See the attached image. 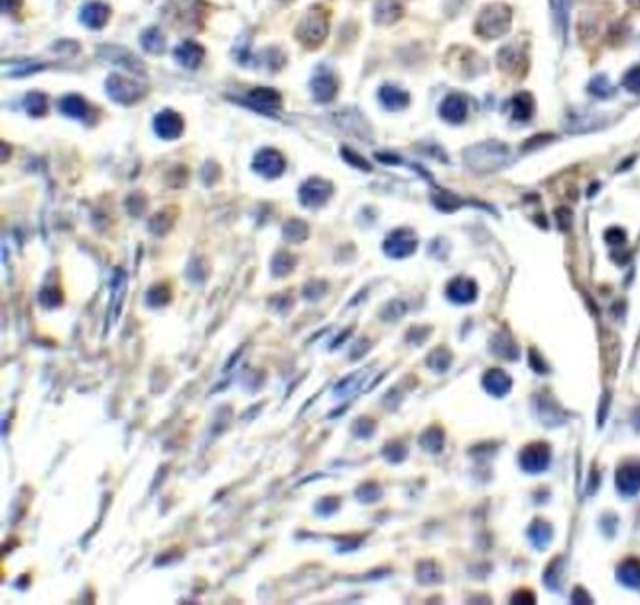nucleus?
I'll return each mask as SVG.
<instances>
[{"mask_svg": "<svg viewBox=\"0 0 640 605\" xmlns=\"http://www.w3.org/2000/svg\"><path fill=\"white\" fill-rule=\"evenodd\" d=\"M329 32V14L323 6H313L298 24L295 38L308 49H318L325 41Z\"/></svg>", "mask_w": 640, "mask_h": 605, "instance_id": "nucleus-1", "label": "nucleus"}, {"mask_svg": "<svg viewBox=\"0 0 640 605\" xmlns=\"http://www.w3.org/2000/svg\"><path fill=\"white\" fill-rule=\"evenodd\" d=\"M510 22H512V12L509 6L502 2H494L483 9V12L479 14L475 32L484 40H494V38L509 32Z\"/></svg>", "mask_w": 640, "mask_h": 605, "instance_id": "nucleus-2", "label": "nucleus"}, {"mask_svg": "<svg viewBox=\"0 0 640 605\" xmlns=\"http://www.w3.org/2000/svg\"><path fill=\"white\" fill-rule=\"evenodd\" d=\"M105 89H107L108 97L113 99L115 103H121V105H134L136 101L146 95L148 87L144 83H140L138 79H131V77H124V75H108L107 83H105Z\"/></svg>", "mask_w": 640, "mask_h": 605, "instance_id": "nucleus-3", "label": "nucleus"}, {"mask_svg": "<svg viewBox=\"0 0 640 605\" xmlns=\"http://www.w3.org/2000/svg\"><path fill=\"white\" fill-rule=\"evenodd\" d=\"M246 105L250 109H255L258 113H266V115H272L276 113L282 105V97L276 89H270V87H256L248 95H246Z\"/></svg>", "mask_w": 640, "mask_h": 605, "instance_id": "nucleus-4", "label": "nucleus"}, {"mask_svg": "<svg viewBox=\"0 0 640 605\" xmlns=\"http://www.w3.org/2000/svg\"><path fill=\"white\" fill-rule=\"evenodd\" d=\"M183 116L176 113L172 109H166L162 113H158L154 119V131L160 139L164 140H176L183 134Z\"/></svg>", "mask_w": 640, "mask_h": 605, "instance_id": "nucleus-5", "label": "nucleus"}, {"mask_svg": "<svg viewBox=\"0 0 640 605\" xmlns=\"http://www.w3.org/2000/svg\"><path fill=\"white\" fill-rule=\"evenodd\" d=\"M253 168L256 172L263 174L266 178H278L280 174L286 170V160L284 156L280 154L278 150L274 148H264L256 154L255 162H253Z\"/></svg>", "mask_w": 640, "mask_h": 605, "instance_id": "nucleus-6", "label": "nucleus"}, {"mask_svg": "<svg viewBox=\"0 0 640 605\" xmlns=\"http://www.w3.org/2000/svg\"><path fill=\"white\" fill-rule=\"evenodd\" d=\"M548 464H550V448L546 444H530L520 454V466L524 471H530V474L544 471Z\"/></svg>", "mask_w": 640, "mask_h": 605, "instance_id": "nucleus-7", "label": "nucleus"}, {"mask_svg": "<svg viewBox=\"0 0 640 605\" xmlns=\"http://www.w3.org/2000/svg\"><path fill=\"white\" fill-rule=\"evenodd\" d=\"M469 113V101L467 97H463L461 93H452L447 97L443 99L442 106H440V115L443 116V121L452 124H461L465 119H467Z\"/></svg>", "mask_w": 640, "mask_h": 605, "instance_id": "nucleus-8", "label": "nucleus"}, {"mask_svg": "<svg viewBox=\"0 0 640 605\" xmlns=\"http://www.w3.org/2000/svg\"><path fill=\"white\" fill-rule=\"evenodd\" d=\"M331 196V184L320 178H312L308 180L300 189V201L310 207H318L323 205Z\"/></svg>", "mask_w": 640, "mask_h": 605, "instance_id": "nucleus-9", "label": "nucleus"}, {"mask_svg": "<svg viewBox=\"0 0 640 605\" xmlns=\"http://www.w3.org/2000/svg\"><path fill=\"white\" fill-rule=\"evenodd\" d=\"M312 93H313V99L315 101H320V103H329V101H333L337 95V91H339V81H337V77L333 74H329V71H320V74L315 75L312 79Z\"/></svg>", "mask_w": 640, "mask_h": 605, "instance_id": "nucleus-10", "label": "nucleus"}, {"mask_svg": "<svg viewBox=\"0 0 640 605\" xmlns=\"http://www.w3.org/2000/svg\"><path fill=\"white\" fill-rule=\"evenodd\" d=\"M79 18H81L83 26H87L91 30H101L108 22V18H111V9H108L105 2L93 0V2L83 6Z\"/></svg>", "mask_w": 640, "mask_h": 605, "instance_id": "nucleus-11", "label": "nucleus"}, {"mask_svg": "<svg viewBox=\"0 0 640 605\" xmlns=\"http://www.w3.org/2000/svg\"><path fill=\"white\" fill-rule=\"evenodd\" d=\"M416 245H418V241L414 237V233H410L408 229H398L386 239L385 249L386 253L392 256H406V254L414 253Z\"/></svg>", "mask_w": 640, "mask_h": 605, "instance_id": "nucleus-12", "label": "nucleus"}, {"mask_svg": "<svg viewBox=\"0 0 640 605\" xmlns=\"http://www.w3.org/2000/svg\"><path fill=\"white\" fill-rule=\"evenodd\" d=\"M173 56L178 59V64H181L183 67H188V69H197V67L201 66V61H203L205 49L201 48L199 44H195V41H183V44H180V46L176 48Z\"/></svg>", "mask_w": 640, "mask_h": 605, "instance_id": "nucleus-13", "label": "nucleus"}, {"mask_svg": "<svg viewBox=\"0 0 640 605\" xmlns=\"http://www.w3.org/2000/svg\"><path fill=\"white\" fill-rule=\"evenodd\" d=\"M616 487L624 495H634L640 489V464H624L616 471Z\"/></svg>", "mask_w": 640, "mask_h": 605, "instance_id": "nucleus-14", "label": "nucleus"}, {"mask_svg": "<svg viewBox=\"0 0 640 605\" xmlns=\"http://www.w3.org/2000/svg\"><path fill=\"white\" fill-rule=\"evenodd\" d=\"M59 111L66 116L77 119V121H89L91 105L81 95H67L59 101Z\"/></svg>", "mask_w": 640, "mask_h": 605, "instance_id": "nucleus-15", "label": "nucleus"}, {"mask_svg": "<svg viewBox=\"0 0 640 605\" xmlns=\"http://www.w3.org/2000/svg\"><path fill=\"white\" fill-rule=\"evenodd\" d=\"M404 14L402 4L398 0H378L375 6V20L378 24H394Z\"/></svg>", "mask_w": 640, "mask_h": 605, "instance_id": "nucleus-16", "label": "nucleus"}, {"mask_svg": "<svg viewBox=\"0 0 640 605\" xmlns=\"http://www.w3.org/2000/svg\"><path fill=\"white\" fill-rule=\"evenodd\" d=\"M378 99L380 103L388 109V111H400L404 106H408L410 103V97L406 91H400L394 85H385L382 89L378 91Z\"/></svg>", "mask_w": 640, "mask_h": 605, "instance_id": "nucleus-17", "label": "nucleus"}, {"mask_svg": "<svg viewBox=\"0 0 640 605\" xmlns=\"http://www.w3.org/2000/svg\"><path fill=\"white\" fill-rule=\"evenodd\" d=\"M483 386L489 391V393L494 394V396H504V394L510 391L512 383H510V376L507 375L504 371H501V369H491V371L484 375Z\"/></svg>", "mask_w": 640, "mask_h": 605, "instance_id": "nucleus-18", "label": "nucleus"}, {"mask_svg": "<svg viewBox=\"0 0 640 605\" xmlns=\"http://www.w3.org/2000/svg\"><path fill=\"white\" fill-rule=\"evenodd\" d=\"M447 296L455 302H471L477 296V288L471 280H455L447 288Z\"/></svg>", "mask_w": 640, "mask_h": 605, "instance_id": "nucleus-19", "label": "nucleus"}, {"mask_svg": "<svg viewBox=\"0 0 640 605\" xmlns=\"http://www.w3.org/2000/svg\"><path fill=\"white\" fill-rule=\"evenodd\" d=\"M534 113V99L530 93H520L512 99V115L518 121H528Z\"/></svg>", "mask_w": 640, "mask_h": 605, "instance_id": "nucleus-20", "label": "nucleus"}, {"mask_svg": "<svg viewBox=\"0 0 640 605\" xmlns=\"http://www.w3.org/2000/svg\"><path fill=\"white\" fill-rule=\"evenodd\" d=\"M140 44H142V48L150 51V54H162L164 51V36L162 32L158 30V28H148L146 32L142 34V38H140Z\"/></svg>", "mask_w": 640, "mask_h": 605, "instance_id": "nucleus-21", "label": "nucleus"}, {"mask_svg": "<svg viewBox=\"0 0 640 605\" xmlns=\"http://www.w3.org/2000/svg\"><path fill=\"white\" fill-rule=\"evenodd\" d=\"M499 61H501V69L509 71V74H518V64L520 61L526 64V59L520 58V54H518V49L514 46H507L504 49H501Z\"/></svg>", "mask_w": 640, "mask_h": 605, "instance_id": "nucleus-22", "label": "nucleus"}, {"mask_svg": "<svg viewBox=\"0 0 640 605\" xmlns=\"http://www.w3.org/2000/svg\"><path fill=\"white\" fill-rule=\"evenodd\" d=\"M619 578L631 588H640V562L639 560H629L621 566Z\"/></svg>", "mask_w": 640, "mask_h": 605, "instance_id": "nucleus-23", "label": "nucleus"}, {"mask_svg": "<svg viewBox=\"0 0 640 605\" xmlns=\"http://www.w3.org/2000/svg\"><path fill=\"white\" fill-rule=\"evenodd\" d=\"M24 109L28 111V115L32 116H41L46 115L48 111V99L41 93H28L24 97Z\"/></svg>", "mask_w": 640, "mask_h": 605, "instance_id": "nucleus-24", "label": "nucleus"}, {"mask_svg": "<svg viewBox=\"0 0 640 605\" xmlns=\"http://www.w3.org/2000/svg\"><path fill=\"white\" fill-rule=\"evenodd\" d=\"M530 534H532V542L538 548H544L552 539V529L550 524L542 523V521H536V523L530 526Z\"/></svg>", "mask_w": 640, "mask_h": 605, "instance_id": "nucleus-25", "label": "nucleus"}, {"mask_svg": "<svg viewBox=\"0 0 640 605\" xmlns=\"http://www.w3.org/2000/svg\"><path fill=\"white\" fill-rule=\"evenodd\" d=\"M284 235H286V239H290V241H302V239H305V235H308V227H305L300 219H292V221L284 227Z\"/></svg>", "mask_w": 640, "mask_h": 605, "instance_id": "nucleus-26", "label": "nucleus"}, {"mask_svg": "<svg viewBox=\"0 0 640 605\" xmlns=\"http://www.w3.org/2000/svg\"><path fill=\"white\" fill-rule=\"evenodd\" d=\"M624 87L631 93H640V66L632 67L629 74L624 75Z\"/></svg>", "mask_w": 640, "mask_h": 605, "instance_id": "nucleus-27", "label": "nucleus"}, {"mask_svg": "<svg viewBox=\"0 0 640 605\" xmlns=\"http://www.w3.org/2000/svg\"><path fill=\"white\" fill-rule=\"evenodd\" d=\"M341 154L345 156V160H347V162L353 164V166H357V168H361V170H370V166L367 162H365V160H362V156L355 154L353 150H349V148H343V150H341Z\"/></svg>", "mask_w": 640, "mask_h": 605, "instance_id": "nucleus-28", "label": "nucleus"}, {"mask_svg": "<svg viewBox=\"0 0 640 605\" xmlns=\"http://www.w3.org/2000/svg\"><path fill=\"white\" fill-rule=\"evenodd\" d=\"M591 91L597 93L599 97H607L609 93H611V85H609L605 77H597L595 81L591 83Z\"/></svg>", "mask_w": 640, "mask_h": 605, "instance_id": "nucleus-29", "label": "nucleus"}]
</instances>
